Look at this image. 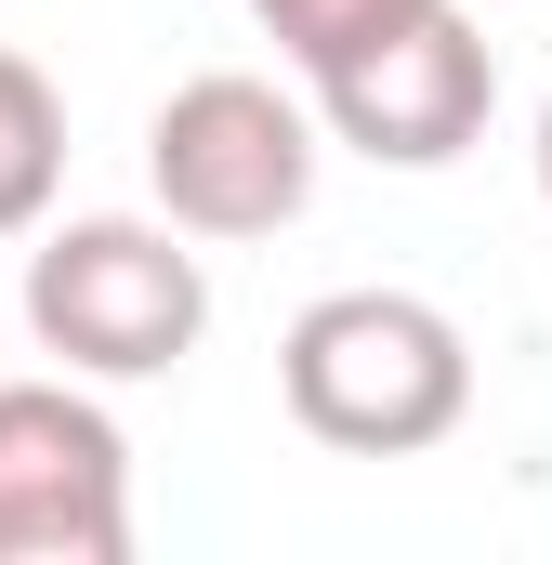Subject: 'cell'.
<instances>
[{
	"label": "cell",
	"mask_w": 552,
	"mask_h": 565,
	"mask_svg": "<svg viewBox=\"0 0 552 565\" xmlns=\"http://www.w3.org/2000/svg\"><path fill=\"white\" fill-rule=\"evenodd\" d=\"M540 198H552V93H540Z\"/></svg>",
	"instance_id": "cell-8"
},
{
	"label": "cell",
	"mask_w": 552,
	"mask_h": 565,
	"mask_svg": "<svg viewBox=\"0 0 552 565\" xmlns=\"http://www.w3.org/2000/svg\"><path fill=\"white\" fill-rule=\"evenodd\" d=\"M198 329H211V264L184 250L171 211L158 224L79 211L26 250V342L66 355L79 382H158L198 355Z\"/></svg>",
	"instance_id": "cell-2"
},
{
	"label": "cell",
	"mask_w": 552,
	"mask_h": 565,
	"mask_svg": "<svg viewBox=\"0 0 552 565\" xmlns=\"http://www.w3.org/2000/svg\"><path fill=\"white\" fill-rule=\"evenodd\" d=\"M276 395L342 460H421V447H447L474 422V342L421 289H329V302L289 316Z\"/></svg>",
	"instance_id": "cell-1"
},
{
	"label": "cell",
	"mask_w": 552,
	"mask_h": 565,
	"mask_svg": "<svg viewBox=\"0 0 552 565\" xmlns=\"http://www.w3.org/2000/svg\"><path fill=\"white\" fill-rule=\"evenodd\" d=\"M53 184H66V93L26 53H0V237H26Z\"/></svg>",
	"instance_id": "cell-6"
},
{
	"label": "cell",
	"mask_w": 552,
	"mask_h": 565,
	"mask_svg": "<svg viewBox=\"0 0 552 565\" xmlns=\"http://www.w3.org/2000/svg\"><path fill=\"white\" fill-rule=\"evenodd\" d=\"M302 93H316L329 145H355L382 171H447L460 145L487 132V106H500V53H487V26L460 0H421L408 26H382L369 53H342Z\"/></svg>",
	"instance_id": "cell-5"
},
{
	"label": "cell",
	"mask_w": 552,
	"mask_h": 565,
	"mask_svg": "<svg viewBox=\"0 0 552 565\" xmlns=\"http://www.w3.org/2000/svg\"><path fill=\"white\" fill-rule=\"evenodd\" d=\"M251 13H264V26H276V53H289L302 79H329L342 53H369L382 26H408L421 0H251Z\"/></svg>",
	"instance_id": "cell-7"
},
{
	"label": "cell",
	"mask_w": 552,
	"mask_h": 565,
	"mask_svg": "<svg viewBox=\"0 0 552 565\" xmlns=\"http://www.w3.org/2000/svg\"><path fill=\"white\" fill-rule=\"evenodd\" d=\"M0 565H132V447L79 382H0Z\"/></svg>",
	"instance_id": "cell-4"
},
{
	"label": "cell",
	"mask_w": 552,
	"mask_h": 565,
	"mask_svg": "<svg viewBox=\"0 0 552 565\" xmlns=\"http://www.w3.org/2000/svg\"><path fill=\"white\" fill-rule=\"evenodd\" d=\"M316 132L329 119L302 93H276L251 66H211L145 119V184L184 237H276L316 198Z\"/></svg>",
	"instance_id": "cell-3"
}]
</instances>
